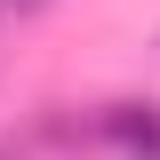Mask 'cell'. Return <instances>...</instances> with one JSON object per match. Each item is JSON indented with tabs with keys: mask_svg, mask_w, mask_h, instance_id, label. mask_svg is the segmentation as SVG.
I'll return each instance as SVG.
<instances>
[{
	"mask_svg": "<svg viewBox=\"0 0 160 160\" xmlns=\"http://www.w3.org/2000/svg\"><path fill=\"white\" fill-rule=\"evenodd\" d=\"M104 136H112L120 160H160V104H112Z\"/></svg>",
	"mask_w": 160,
	"mask_h": 160,
	"instance_id": "6da1fadb",
	"label": "cell"
},
{
	"mask_svg": "<svg viewBox=\"0 0 160 160\" xmlns=\"http://www.w3.org/2000/svg\"><path fill=\"white\" fill-rule=\"evenodd\" d=\"M8 8H40V0H8Z\"/></svg>",
	"mask_w": 160,
	"mask_h": 160,
	"instance_id": "7a4b0ae2",
	"label": "cell"
}]
</instances>
